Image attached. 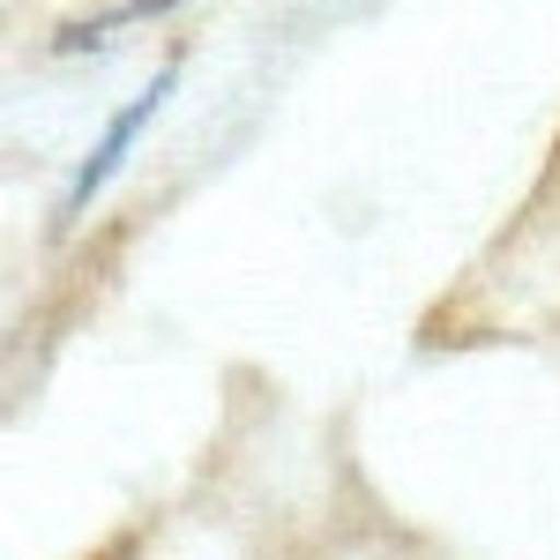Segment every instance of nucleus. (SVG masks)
<instances>
[{
    "label": "nucleus",
    "instance_id": "nucleus-1",
    "mask_svg": "<svg viewBox=\"0 0 560 560\" xmlns=\"http://www.w3.org/2000/svg\"><path fill=\"white\" fill-rule=\"evenodd\" d=\"M173 83H179V68H165V75H158L150 90H135L128 105L113 113V128H105V135H97V142L83 150V165H75V179H68V195H60V224H75V217H83L90 202L105 195V179H113L120 165H128V150L142 142V128H150V120L165 113V97H173Z\"/></svg>",
    "mask_w": 560,
    "mask_h": 560
}]
</instances>
